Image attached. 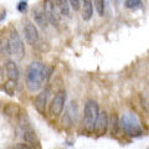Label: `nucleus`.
Wrapping results in <instances>:
<instances>
[{
	"mask_svg": "<svg viewBox=\"0 0 149 149\" xmlns=\"http://www.w3.org/2000/svg\"><path fill=\"white\" fill-rule=\"evenodd\" d=\"M50 73L51 70L46 65L41 62H32L26 70V74H25L26 88L32 93L41 90L44 83L50 77Z\"/></svg>",
	"mask_w": 149,
	"mask_h": 149,
	"instance_id": "obj_1",
	"label": "nucleus"
},
{
	"mask_svg": "<svg viewBox=\"0 0 149 149\" xmlns=\"http://www.w3.org/2000/svg\"><path fill=\"white\" fill-rule=\"evenodd\" d=\"M119 124L123 132L130 138H138L143 134V129L139 124V120L136 114L133 113H124L119 119Z\"/></svg>",
	"mask_w": 149,
	"mask_h": 149,
	"instance_id": "obj_2",
	"label": "nucleus"
},
{
	"mask_svg": "<svg viewBox=\"0 0 149 149\" xmlns=\"http://www.w3.org/2000/svg\"><path fill=\"white\" fill-rule=\"evenodd\" d=\"M100 113V108L98 104L95 100H87L85 103V108H83V117H82V124L83 128L88 132L93 130V125L97 117Z\"/></svg>",
	"mask_w": 149,
	"mask_h": 149,
	"instance_id": "obj_3",
	"label": "nucleus"
},
{
	"mask_svg": "<svg viewBox=\"0 0 149 149\" xmlns=\"http://www.w3.org/2000/svg\"><path fill=\"white\" fill-rule=\"evenodd\" d=\"M77 114H78V107L77 103L74 101H71L70 103L66 106L65 109V114L61 118V124L65 129H71L77 120Z\"/></svg>",
	"mask_w": 149,
	"mask_h": 149,
	"instance_id": "obj_4",
	"label": "nucleus"
},
{
	"mask_svg": "<svg viewBox=\"0 0 149 149\" xmlns=\"http://www.w3.org/2000/svg\"><path fill=\"white\" fill-rule=\"evenodd\" d=\"M9 45H10V50H11V55H14L16 58H22V56L25 54V49H24V42H22L20 35L17 34L16 30H11L10 31V36H9Z\"/></svg>",
	"mask_w": 149,
	"mask_h": 149,
	"instance_id": "obj_5",
	"label": "nucleus"
},
{
	"mask_svg": "<svg viewBox=\"0 0 149 149\" xmlns=\"http://www.w3.org/2000/svg\"><path fill=\"white\" fill-rule=\"evenodd\" d=\"M65 103H66V91L61 90V91L56 92V95L50 104V114L54 116V117L60 116L65 108Z\"/></svg>",
	"mask_w": 149,
	"mask_h": 149,
	"instance_id": "obj_6",
	"label": "nucleus"
},
{
	"mask_svg": "<svg viewBox=\"0 0 149 149\" xmlns=\"http://www.w3.org/2000/svg\"><path fill=\"white\" fill-rule=\"evenodd\" d=\"M44 13L47 17L49 22L52 26L60 25V13L56 8V4L54 0H44Z\"/></svg>",
	"mask_w": 149,
	"mask_h": 149,
	"instance_id": "obj_7",
	"label": "nucleus"
},
{
	"mask_svg": "<svg viewBox=\"0 0 149 149\" xmlns=\"http://www.w3.org/2000/svg\"><path fill=\"white\" fill-rule=\"evenodd\" d=\"M108 127H109L108 114H107L106 111H101L98 113V117H97L96 122H95V125H93V132H95L98 137L104 136Z\"/></svg>",
	"mask_w": 149,
	"mask_h": 149,
	"instance_id": "obj_8",
	"label": "nucleus"
},
{
	"mask_svg": "<svg viewBox=\"0 0 149 149\" xmlns=\"http://www.w3.org/2000/svg\"><path fill=\"white\" fill-rule=\"evenodd\" d=\"M24 34H25V39L29 42V45L31 46L37 45V42H39V31H37V27L34 24L26 21L24 24Z\"/></svg>",
	"mask_w": 149,
	"mask_h": 149,
	"instance_id": "obj_9",
	"label": "nucleus"
},
{
	"mask_svg": "<svg viewBox=\"0 0 149 149\" xmlns=\"http://www.w3.org/2000/svg\"><path fill=\"white\" fill-rule=\"evenodd\" d=\"M49 95H50L49 90H44V91H41L39 95L36 96V98H35V102H34V103H35V108L37 109V112H40L41 114L45 113L46 106H47Z\"/></svg>",
	"mask_w": 149,
	"mask_h": 149,
	"instance_id": "obj_10",
	"label": "nucleus"
},
{
	"mask_svg": "<svg viewBox=\"0 0 149 149\" xmlns=\"http://www.w3.org/2000/svg\"><path fill=\"white\" fill-rule=\"evenodd\" d=\"M32 17H34V20L37 25L40 27H42V29H46L49 25V20L47 17H46L45 13H44V9L42 8H35L34 11H32Z\"/></svg>",
	"mask_w": 149,
	"mask_h": 149,
	"instance_id": "obj_11",
	"label": "nucleus"
},
{
	"mask_svg": "<svg viewBox=\"0 0 149 149\" xmlns=\"http://www.w3.org/2000/svg\"><path fill=\"white\" fill-rule=\"evenodd\" d=\"M5 70H6L8 77L10 78V80H14V81L17 82L19 77H20V72H19L17 65L14 61H11V60H9V61L5 62Z\"/></svg>",
	"mask_w": 149,
	"mask_h": 149,
	"instance_id": "obj_12",
	"label": "nucleus"
},
{
	"mask_svg": "<svg viewBox=\"0 0 149 149\" xmlns=\"http://www.w3.org/2000/svg\"><path fill=\"white\" fill-rule=\"evenodd\" d=\"M22 137H24V141L27 144H32V147L40 148V142H39V139H37V136H36L35 130L32 129V128L25 129L24 130V134H22Z\"/></svg>",
	"mask_w": 149,
	"mask_h": 149,
	"instance_id": "obj_13",
	"label": "nucleus"
},
{
	"mask_svg": "<svg viewBox=\"0 0 149 149\" xmlns=\"http://www.w3.org/2000/svg\"><path fill=\"white\" fill-rule=\"evenodd\" d=\"M93 15V4L92 0H83V5H82V17L83 20H91V17Z\"/></svg>",
	"mask_w": 149,
	"mask_h": 149,
	"instance_id": "obj_14",
	"label": "nucleus"
},
{
	"mask_svg": "<svg viewBox=\"0 0 149 149\" xmlns=\"http://www.w3.org/2000/svg\"><path fill=\"white\" fill-rule=\"evenodd\" d=\"M56 8L61 16H70V4L68 0H55Z\"/></svg>",
	"mask_w": 149,
	"mask_h": 149,
	"instance_id": "obj_15",
	"label": "nucleus"
},
{
	"mask_svg": "<svg viewBox=\"0 0 149 149\" xmlns=\"http://www.w3.org/2000/svg\"><path fill=\"white\" fill-rule=\"evenodd\" d=\"M20 113V107L16 103H8L4 106V114L8 117H17Z\"/></svg>",
	"mask_w": 149,
	"mask_h": 149,
	"instance_id": "obj_16",
	"label": "nucleus"
},
{
	"mask_svg": "<svg viewBox=\"0 0 149 149\" xmlns=\"http://www.w3.org/2000/svg\"><path fill=\"white\" fill-rule=\"evenodd\" d=\"M17 120H19V125L21 127L22 130L31 128V122H30V118H29V116H27L26 112L25 113H21L20 112L17 116Z\"/></svg>",
	"mask_w": 149,
	"mask_h": 149,
	"instance_id": "obj_17",
	"label": "nucleus"
},
{
	"mask_svg": "<svg viewBox=\"0 0 149 149\" xmlns=\"http://www.w3.org/2000/svg\"><path fill=\"white\" fill-rule=\"evenodd\" d=\"M111 125V133L112 136H118L119 134V130H120V124H119V118L117 117V114H113L112 116V119L109 122Z\"/></svg>",
	"mask_w": 149,
	"mask_h": 149,
	"instance_id": "obj_18",
	"label": "nucleus"
},
{
	"mask_svg": "<svg viewBox=\"0 0 149 149\" xmlns=\"http://www.w3.org/2000/svg\"><path fill=\"white\" fill-rule=\"evenodd\" d=\"M4 91H5L6 95L9 96H14L15 95V90H16V81H14V80H10L9 78V81H6L5 83H4Z\"/></svg>",
	"mask_w": 149,
	"mask_h": 149,
	"instance_id": "obj_19",
	"label": "nucleus"
},
{
	"mask_svg": "<svg viewBox=\"0 0 149 149\" xmlns=\"http://www.w3.org/2000/svg\"><path fill=\"white\" fill-rule=\"evenodd\" d=\"M124 5L129 10H138V9L143 8V3L142 0H125Z\"/></svg>",
	"mask_w": 149,
	"mask_h": 149,
	"instance_id": "obj_20",
	"label": "nucleus"
},
{
	"mask_svg": "<svg viewBox=\"0 0 149 149\" xmlns=\"http://www.w3.org/2000/svg\"><path fill=\"white\" fill-rule=\"evenodd\" d=\"M95 8L97 13H98V15L103 16L104 14V0H95Z\"/></svg>",
	"mask_w": 149,
	"mask_h": 149,
	"instance_id": "obj_21",
	"label": "nucleus"
},
{
	"mask_svg": "<svg viewBox=\"0 0 149 149\" xmlns=\"http://www.w3.org/2000/svg\"><path fill=\"white\" fill-rule=\"evenodd\" d=\"M68 4L71 5V8L73 9L74 11L80 10V8H81V1L80 0H68Z\"/></svg>",
	"mask_w": 149,
	"mask_h": 149,
	"instance_id": "obj_22",
	"label": "nucleus"
},
{
	"mask_svg": "<svg viewBox=\"0 0 149 149\" xmlns=\"http://www.w3.org/2000/svg\"><path fill=\"white\" fill-rule=\"evenodd\" d=\"M26 8H27L26 1H25V3H24V1H20V3H19V5H17V10H19V11H25Z\"/></svg>",
	"mask_w": 149,
	"mask_h": 149,
	"instance_id": "obj_23",
	"label": "nucleus"
},
{
	"mask_svg": "<svg viewBox=\"0 0 149 149\" xmlns=\"http://www.w3.org/2000/svg\"><path fill=\"white\" fill-rule=\"evenodd\" d=\"M15 148H17V149H30V148H32L31 146H29V144H25V143H19V144H16L15 146Z\"/></svg>",
	"mask_w": 149,
	"mask_h": 149,
	"instance_id": "obj_24",
	"label": "nucleus"
},
{
	"mask_svg": "<svg viewBox=\"0 0 149 149\" xmlns=\"http://www.w3.org/2000/svg\"><path fill=\"white\" fill-rule=\"evenodd\" d=\"M114 1H116V3H117V4H120V3H122V1H123V0H114Z\"/></svg>",
	"mask_w": 149,
	"mask_h": 149,
	"instance_id": "obj_25",
	"label": "nucleus"
},
{
	"mask_svg": "<svg viewBox=\"0 0 149 149\" xmlns=\"http://www.w3.org/2000/svg\"><path fill=\"white\" fill-rule=\"evenodd\" d=\"M0 52H1V40H0Z\"/></svg>",
	"mask_w": 149,
	"mask_h": 149,
	"instance_id": "obj_26",
	"label": "nucleus"
}]
</instances>
